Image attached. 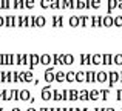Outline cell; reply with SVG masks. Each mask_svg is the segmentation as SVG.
Returning <instances> with one entry per match:
<instances>
[{"mask_svg": "<svg viewBox=\"0 0 122 111\" xmlns=\"http://www.w3.org/2000/svg\"><path fill=\"white\" fill-rule=\"evenodd\" d=\"M45 80L48 82V83H53V82H56V72H54V66H50V68L45 69Z\"/></svg>", "mask_w": 122, "mask_h": 111, "instance_id": "cell-1", "label": "cell"}, {"mask_svg": "<svg viewBox=\"0 0 122 111\" xmlns=\"http://www.w3.org/2000/svg\"><path fill=\"white\" fill-rule=\"evenodd\" d=\"M116 82H121V72L110 71L108 72V87H113Z\"/></svg>", "mask_w": 122, "mask_h": 111, "instance_id": "cell-2", "label": "cell"}, {"mask_svg": "<svg viewBox=\"0 0 122 111\" xmlns=\"http://www.w3.org/2000/svg\"><path fill=\"white\" fill-rule=\"evenodd\" d=\"M40 97L42 100H51L53 99V91H51V87H43L40 90Z\"/></svg>", "mask_w": 122, "mask_h": 111, "instance_id": "cell-3", "label": "cell"}, {"mask_svg": "<svg viewBox=\"0 0 122 111\" xmlns=\"http://www.w3.org/2000/svg\"><path fill=\"white\" fill-rule=\"evenodd\" d=\"M20 76H22V80L26 82V83H31V82L34 83V80H36V79H34V74H33V71H31V69H28V71H22V72H20Z\"/></svg>", "mask_w": 122, "mask_h": 111, "instance_id": "cell-4", "label": "cell"}, {"mask_svg": "<svg viewBox=\"0 0 122 111\" xmlns=\"http://www.w3.org/2000/svg\"><path fill=\"white\" fill-rule=\"evenodd\" d=\"M39 63H40V57L37 56V54H31L30 56V63H28V68L33 71L36 66H39Z\"/></svg>", "mask_w": 122, "mask_h": 111, "instance_id": "cell-5", "label": "cell"}, {"mask_svg": "<svg viewBox=\"0 0 122 111\" xmlns=\"http://www.w3.org/2000/svg\"><path fill=\"white\" fill-rule=\"evenodd\" d=\"M71 63H74L73 54H60V65H71Z\"/></svg>", "mask_w": 122, "mask_h": 111, "instance_id": "cell-6", "label": "cell"}, {"mask_svg": "<svg viewBox=\"0 0 122 111\" xmlns=\"http://www.w3.org/2000/svg\"><path fill=\"white\" fill-rule=\"evenodd\" d=\"M0 82H2V83H9V82H12V72L11 71H2L0 72Z\"/></svg>", "mask_w": 122, "mask_h": 111, "instance_id": "cell-7", "label": "cell"}, {"mask_svg": "<svg viewBox=\"0 0 122 111\" xmlns=\"http://www.w3.org/2000/svg\"><path fill=\"white\" fill-rule=\"evenodd\" d=\"M79 59H81V62H79L81 65H93V56L91 54H82Z\"/></svg>", "mask_w": 122, "mask_h": 111, "instance_id": "cell-8", "label": "cell"}, {"mask_svg": "<svg viewBox=\"0 0 122 111\" xmlns=\"http://www.w3.org/2000/svg\"><path fill=\"white\" fill-rule=\"evenodd\" d=\"M96 80H97L99 83H105V82L108 80V72H105V71H99L97 74H96Z\"/></svg>", "mask_w": 122, "mask_h": 111, "instance_id": "cell-9", "label": "cell"}, {"mask_svg": "<svg viewBox=\"0 0 122 111\" xmlns=\"http://www.w3.org/2000/svg\"><path fill=\"white\" fill-rule=\"evenodd\" d=\"M96 74H97V72H94V71H86L85 72V76H86V80L85 82H88V83H94V82H97L96 80Z\"/></svg>", "mask_w": 122, "mask_h": 111, "instance_id": "cell-10", "label": "cell"}, {"mask_svg": "<svg viewBox=\"0 0 122 111\" xmlns=\"http://www.w3.org/2000/svg\"><path fill=\"white\" fill-rule=\"evenodd\" d=\"M31 93L28 90H20V100H23V102H30V99H31Z\"/></svg>", "mask_w": 122, "mask_h": 111, "instance_id": "cell-11", "label": "cell"}, {"mask_svg": "<svg viewBox=\"0 0 122 111\" xmlns=\"http://www.w3.org/2000/svg\"><path fill=\"white\" fill-rule=\"evenodd\" d=\"M51 59H53V56H50V54H42L40 56V63L46 66V65H50V63H51Z\"/></svg>", "mask_w": 122, "mask_h": 111, "instance_id": "cell-12", "label": "cell"}, {"mask_svg": "<svg viewBox=\"0 0 122 111\" xmlns=\"http://www.w3.org/2000/svg\"><path fill=\"white\" fill-rule=\"evenodd\" d=\"M63 80H66V72H63V71L56 72V82L57 83H63Z\"/></svg>", "mask_w": 122, "mask_h": 111, "instance_id": "cell-13", "label": "cell"}, {"mask_svg": "<svg viewBox=\"0 0 122 111\" xmlns=\"http://www.w3.org/2000/svg\"><path fill=\"white\" fill-rule=\"evenodd\" d=\"M85 80H86V76H85L83 71H77V72H76V82H77V83H82V82H85Z\"/></svg>", "mask_w": 122, "mask_h": 111, "instance_id": "cell-14", "label": "cell"}, {"mask_svg": "<svg viewBox=\"0 0 122 111\" xmlns=\"http://www.w3.org/2000/svg\"><path fill=\"white\" fill-rule=\"evenodd\" d=\"M90 99V93L83 88V90L79 91V100H88Z\"/></svg>", "mask_w": 122, "mask_h": 111, "instance_id": "cell-15", "label": "cell"}, {"mask_svg": "<svg viewBox=\"0 0 122 111\" xmlns=\"http://www.w3.org/2000/svg\"><path fill=\"white\" fill-rule=\"evenodd\" d=\"M53 100H63V94H62V91H59V90H53Z\"/></svg>", "mask_w": 122, "mask_h": 111, "instance_id": "cell-16", "label": "cell"}, {"mask_svg": "<svg viewBox=\"0 0 122 111\" xmlns=\"http://www.w3.org/2000/svg\"><path fill=\"white\" fill-rule=\"evenodd\" d=\"M104 62V56L101 54H93V65H101Z\"/></svg>", "mask_w": 122, "mask_h": 111, "instance_id": "cell-17", "label": "cell"}, {"mask_svg": "<svg viewBox=\"0 0 122 111\" xmlns=\"http://www.w3.org/2000/svg\"><path fill=\"white\" fill-rule=\"evenodd\" d=\"M70 100H79V91L77 90H74V88H71L70 90Z\"/></svg>", "mask_w": 122, "mask_h": 111, "instance_id": "cell-18", "label": "cell"}, {"mask_svg": "<svg viewBox=\"0 0 122 111\" xmlns=\"http://www.w3.org/2000/svg\"><path fill=\"white\" fill-rule=\"evenodd\" d=\"M99 97H101V91H97V90L90 91V100H97Z\"/></svg>", "mask_w": 122, "mask_h": 111, "instance_id": "cell-19", "label": "cell"}, {"mask_svg": "<svg viewBox=\"0 0 122 111\" xmlns=\"http://www.w3.org/2000/svg\"><path fill=\"white\" fill-rule=\"evenodd\" d=\"M74 80H76V72L74 71H68V72H66V82L73 83Z\"/></svg>", "mask_w": 122, "mask_h": 111, "instance_id": "cell-20", "label": "cell"}, {"mask_svg": "<svg viewBox=\"0 0 122 111\" xmlns=\"http://www.w3.org/2000/svg\"><path fill=\"white\" fill-rule=\"evenodd\" d=\"M111 60H113V56L111 54H104V62H102V65H111Z\"/></svg>", "mask_w": 122, "mask_h": 111, "instance_id": "cell-21", "label": "cell"}, {"mask_svg": "<svg viewBox=\"0 0 122 111\" xmlns=\"http://www.w3.org/2000/svg\"><path fill=\"white\" fill-rule=\"evenodd\" d=\"M12 82H15V83H19V82H23V80H22L20 72H17V71L12 72Z\"/></svg>", "mask_w": 122, "mask_h": 111, "instance_id": "cell-22", "label": "cell"}, {"mask_svg": "<svg viewBox=\"0 0 122 111\" xmlns=\"http://www.w3.org/2000/svg\"><path fill=\"white\" fill-rule=\"evenodd\" d=\"M43 25H45V19L43 17L34 19V26H43Z\"/></svg>", "mask_w": 122, "mask_h": 111, "instance_id": "cell-23", "label": "cell"}, {"mask_svg": "<svg viewBox=\"0 0 122 111\" xmlns=\"http://www.w3.org/2000/svg\"><path fill=\"white\" fill-rule=\"evenodd\" d=\"M108 96H110V90H101V97H102V100H108Z\"/></svg>", "mask_w": 122, "mask_h": 111, "instance_id": "cell-24", "label": "cell"}, {"mask_svg": "<svg viewBox=\"0 0 122 111\" xmlns=\"http://www.w3.org/2000/svg\"><path fill=\"white\" fill-rule=\"evenodd\" d=\"M113 62L114 65H122V54H116L113 57Z\"/></svg>", "mask_w": 122, "mask_h": 111, "instance_id": "cell-25", "label": "cell"}, {"mask_svg": "<svg viewBox=\"0 0 122 111\" xmlns=\"http://www.w3.org/2000/svg\"><path fill=\"white\" fill-rule=\"evenodd\" d=\"M0 65H8V54H0Z\"/></svg>", "mask_w": 122, "mask_h": 111, "instance_id": "cell-26", "label": "cell"}, {"mask_svg": "<svg viewBox=\"0 0 122 111\" xmlns=\"http://www.w3.org/2000/svg\"><path fill=\"white\" fill-rule=\"evenodd\" d=\"M79 22H81V19H77V17H71L70 19V25H71V26H77Z\"/></svg>", "mask_w": 122, "mask_h": 111, "instance_id": "cell-27", "label": "cell"}, {"mask_svg": "<svg viewBox=\"0 0 122 111\" xmlns=\"http://www.w3.org/2000/svg\"><path fill=\"white\" fill-rule=\"evenodd\" d=\"M53 65H60V54H53Z\"/></svg>", "mask_w": 122, "mask_h": 111, "instance_id": "cell-28", "label": "cell"}, {"mask_svg": "<svg viewBox=\"0 0 122 111\" xmlns=\"http://www.w3.org/2000/svg\"><path fill=\"white\" fill-rule=\"evenodd\" d=\"M104 25L105 26H111V25H113V19L111 17H105L104 19Z\"/></svg>", "mask_w": 122, "mask_h": 111, "instance_id": "cell-29", "label": "cell"}, {"mask_svg": "<svg viewBox=\"0 0 122 111\" xmlns=\"http://www.w3.org/2000/svg\"><path fill=\"white\" fill-rule=\"evenodd\" d=\"M62 94H63V100H70V90H66V88H63Z\"/></svg>", "mask_w": 122, "mask_h": 111, "instance_id": "cell-30", "label": "cell"}, {"mask_svg": "<svg viewBox=\"0 0 122 111\" xmlns=\"http://www.w3.org/2000/svg\"><path fill=\"white\" fill-rule=\"evenodd\" d=\"M14 60H15V56H12V54H8V65H14Z\"/></svg>", "mask_w": 122, "mask_h": 111, "instance_id": "cell-31", "label": "cell"}, {"mask_svg": "<svg viewBox=\"0 0 122 111\" xmlns=\"http://www.w3.org/2000/svg\"><path fill=\"white\" fill-rule=\"evenodd\" d=\"M93 26H101V17H94L93 19Z\"/></svg>", "mask_w": 122, "mask_h": 111, "instance_id": "cell-32", "label": "cell"}, {"mask_svg": "<svg viewBox=\"0 0 122 111\" xmlns=\"http://www.w3.org/2000/svg\"><path fill=\"white\" fill-rule=\"evenodd\" d=\"M108 6H110V8H108V12H111V8L116 6V2H114V0H108Z\"/></svg>", "mask_w": 122, "mask_h": 111, "instance_id": "cell-33", "label": "cell"}, {"mask_svg": "<svg viewBox=\"0 0 122 111\" xmlns=\"http://www.w3.org/2000/svg\"><path fill=\"white\" fill-rule=\"evenodd\" d=\"M116 100H119V102L122 100V88H121V90H117V91H116Z\"/></svg>", "mask_w": 122, "mask_h": 111, "instance_id": "cell-34", "label": "cell"}, {"mask_svg": "<svg viewBox=\"0 0 122 111\" xmlns=\"http://www.w3.org/2000/svg\"><path fill=\"white\" fill-rule=\"evenodd\" d=\"M81 23H82V26H86V25H88V19H86V17H81Z\"/></svg>", "mask_w": 122, "mask_h": 111, "instance_id": "cell-35", "label": "cell"}, {"mask_svg": "<svg viewBox=\"0 0 122 111\" xmlns=\"http://www.w3.org/2000/svg\"><path fill=\"white\" fill-rule=\"evenodd\" d=\"M114 25H116V26H122V17H117L116 20H114Z\"/></svg>", "mask_w": 122, "mask_h": 111, "instance_id": "cell-36", "label": "cell"}, {"mask_svg": "<svg viewBox=\"0 0 122 111\" xmlns=\"http://www.w3.org/2000/svg\"><path fill=\"white\" fill-rule=\"evenodd\" d=\"M6 23H8V26H14V19H12V17H8Z\"/></svg>", "mask_w": 122, "mask_h": 111, "instance_id": "cell-37", "label": "cell"}, {"mask_svg": "<svg viewBox=\"0 0 122 111\" xmlns=\"http://www.w3.org/2000/svg\"><path fill=\"white\" fill-rule=\"evenodd\" d=\"M42 6H43V8H48V6H50V0H43V2H42Z\"/></svg>", "mask_w": 122, "mask_h": 111, "instance_id": "cell-38", "label": "cell"}, {"mask_svg": "<svg viewBox=\"0 0 122 111\" xmlns=\"http://www.w3.org/2000/svg\"><path fill=\"white\" fill-rule=\"evenodd\" d=\"M51 6H53V8H57V0H53V2H51Z\"/></svg>", "mask_w": 122, "mask_h": 111, "instance_id": "cell-39", "label": "cell"}, {"mask_svg": "<svg viewBox=\"0 0 122 111\" xmlns=\"http://www.w3.org/2000/svg\"><path fill=\"white\" fill-rule=\"evenodd\" d=\"M93 6H94V8H97V6H99V0H94V2H93Z\"/></svg>", "mask_w": 122, "mask_h": 111, "instance_id": "cell-40", "label": "cell"}, {"mask_svg": "<svg viewBox=\"0 0 122 111\" xmlns=\"http://www.w3.org/2000/svg\"><path fill=\"white\" fill-rule=\"evenodd\" d=\"M26 5H28V8H31V6H33V0H28Z\"/></svg>", "mask_w": 122, "mask_h": 111, "instance_id": "cell-41", "label": "cell"}, {"mask_svg": "<svg viewBox=\"0 0 122 111\" xmlns=\"http://www.w3.org/2000/svg\"><path fill=\"white\" fill-rule=\"evenodd\" d=\"M26 111H39V110H36V108H33V106H31V108H28Z\"/></svg>", "mask_w": 122, "mask_h": 111, "instance_id": "cell-42", "label": "cell"}, {"mask_svg": "<svg viewBox=\"0 0 122 111\" xmlns=\"http://www.w3.org/2000/svg\"><path fill=\"white\" fill-rule=\"evenodd\" d=\"M94 111H105V108H96Z\"/></svg>", "mask_w": 122, "mask_h": 111, "instance_id": "cell-43", "label": "cell"}, {"mask_svg": "<svg viewBox=\"0 0 122 111\" xmlns=\"http://www.w3.org/2000/svg\"><path fill=\"white\" fill-rule=\"evenodd\" d=\"M3 23H5V22H3V19H0V26H2Z\"/></svg>", "mask_w": 122, "mask_h": 111, "instance_id": "cell-44", "label": "cell"}, {"mask_svg": "<svg viewBox=\"0 0 122 111\" xmlns=\"http://www.w3.org/2000/svg\"><path fill=\"white\" fill-rule=\"evenodd\" d=\"M39 111H48V108H40Z\"/></svg>", "mask_w": 122, "mask_h": 111, "instance_id": "cell-45", "label": "cell"}, {"mask_svg": "<svg viewBox=\"0 0 122 111\" xmlns=\"http://www.w3.org/2000/svg\"><path fill=\"white\" fill-rule=\"evenodd\" d=\"M105 111H114V110H113V108H107Z\"/></svg>", "mask_w": 122, "mask_h": 111, "instance_id": "cell-46", "label": "cell"}, {"mask_svg": "<svg viewBox=\"0 0 122 111\" xmlns=\"http://www.w3.org/2000/svg\"><path fill=\"white\" fill-rule=\"evenodd\" d=\"M62 111H70V108H62Z\"/></svg>", "mask_w": 122, "mask_h": 111, "instance_id": "cell-47", "label": "cell"}, {"mask_svg": "<svg viewBox=\"0 0 122 111\" xmlns=\"http://www.w3.org/2000/svg\"><path fill=\"white\" fill-rule=\"evenodd\" d=\"M12 111H20V110H19V108H12Z\"/></svg>", "mask_w": 122, "mask_h": 111, "instance_id": "cell-48", "label": "cell"}, {"mask_svg": "<svg viewBox=\"0 0 122 111\" xmlns=\"http://www.w3.org/2000/svg\"><path fill=\"white\" fill-rule=\"evenodd\" d=\"M74 111H82V110L81 108H74Z\"/></svg>", "mask_w": 122, "mask_h": 111, "instance_id": "cell-49", "label": "cell"}, {"mask_svg": "<svg viewBox=\"0 0 122 111\" xmlns=\"http://www.w3.org/2000/svg\"><path fill=\"white\" fill-rule=\"evenodd\" d=\"M119 6H121V8H122V0H121V3H119Z\"/></svg>", "mask_w": 122, "mask_h": 111, "instance_id": "cell-50", "label": "cell"}, {"mask_svg": "<svg viewBox=\"0 0 122 111\" xmlns=\"http://www.w3.org/2000/svg\"><path fill=\"white\" fill-rule=\"evenodd\" d=\"M82 111H88V108H83V110H82Z\"/></svg>", "mask_w": 122, "mask_h": 111, "instance_id": "cell-51", "label": "cell"}, {"mask_svg": "<svg viewBox=\"0 0 122 111\" xmlns=\"http://www.w3.org/2000/svg\"><path fill=\"white\" fill-rule=\"evenodd\" d=\"M121 82H122V72H121Z\"/></svg>", "mask_w": 122, "mask_h": 111, "instance_id": "cell-52", "label": "cell"}, {"mask_svg": "<svg viewBox=\"0 0 122 111\" xmlns=\"http://www.w3.org/2000/svg\"><path fill=\"white\" fill-rule=\"evenodd\" d=\"M0 111H3V110H2V108H0Z\"/></svg>", "mask_w": 122, "mask_h": 111, "instance_id": "cell-53", "label": "cell"}]
</instances>
